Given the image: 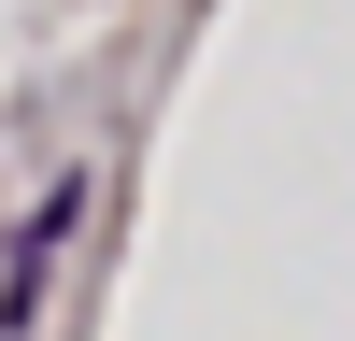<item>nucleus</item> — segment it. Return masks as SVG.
Segmentation results:
<instances>
[]
</instances>
